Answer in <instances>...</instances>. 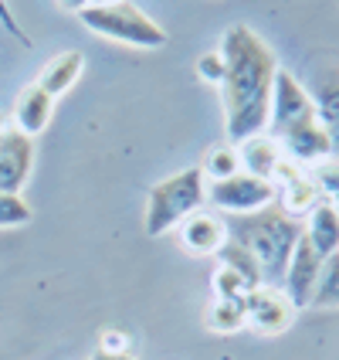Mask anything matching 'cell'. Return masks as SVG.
Listing matches in <instances>:
<instances>
[{
	"mask_svg": "<svg viewBox=\"0 0 339 360\" xmlns=\"http://www.w3.org/2000/svg\"><path fill=\"white\" fill-rule=\"evenodd\" d=\"M224 58V129L227 143H244L268 129L272 89L279 75V58L268 41L248 24H231L220 41Z\"/></svg>",
	"mask_w": 339,
	"mask_h": 360,
	"instance_id": "6da1fadb",
	"label": "cell"
},
{
	"mask_svg": "<svg viewBox=\"0 0 339 360\" xmlns=\"http://www.w3.org/2000/svg\"><path fill=\"white\" fill-rule=\"evenodd\" d=\"M211 285H214V296L218 300H244L248 292H251V285L241 279L238 272H231V269H220L214 272V279H211Z\"/></svg>",
	"mask_w": 339,
	"mask_h": 360,
	"instance_id": "44dd1931",
	"label": "cell"
},
{
	"mask_svg": "<svg viewBox=\"0 0 339 360\" xmlns=\"http://www.w3.org/2000/svg\"><path fill=\"white\" fill-rule=\"evenodd\" d=\"M34 167V140L24 136L18 126L0 129V191L20 194Z\"/></svg>",
	"mask_w": 339,
	"mask_h": 360,
	"instance_id": "ba28073f",
	"label": "cell"
},
{
	"mask_svg": "<svg viewBox=\"0 0 339 360\" xmlns=\"http://www.w3.org/2000/svg\"><path fill=\"white\" fill-rule=\"evenodd\" d=\"M295 320V306L281 292V285H258L244 296V323L265 337L285 333Z\"/></svg>",
	"mask_w": 339,
	"mask_h": 360,
	"instance_id": "52a82bcc",
	"label": "cell"
},
{
	"mask_svg": "<svg viewBox=\"0 0 339 360\" xmlns=\"http://www.w3.org/2000/svg\"><path fill=\"white\" fill-rule=\"evenodd\" d=\"M227 238L244 245L251 259L258 262L261 282L265 285H281L288 259L302 238V218L285 214L279 204H268L255 214H227Z\"/></svg>",
	"mask_w": 339,
	"mask_h": 360,
	"instance_id": "3957f363",
	"label": "cell"
},
{
	"mask_svg": "<svg viewBox=\"0 0 339 360\" xmlns=\"http://www.w3.org/2000/svg\"><path fill=\"white\" fill-rule=\"evenodd\" d=\"M200 170H204V177H211V180H227V177H234V174H241L238 146H234V143H220V146H214V150L204 157Z\"/></svg>",
	"mask_w": 339,
	"mask_h": 360,
	"instance_id": "e0dca14e",
	"label": "cell"
},
{
	"mask_svg": "<svg viewBox=\"0 0 339 360\" xmlns=\"http://www.w3.org/2000/svg\"><path fill=\"white\" fill-rule=\"evenodd\" d=\"M329 204H333V207H336V214H339V194H336V198H333V200H329Z\"/></svg>",
	"mask_w": 339,
	"mask_h": 360,
	"instance_id": "4316f807",
	"label": "cell"
},
{
	"mask_svg": "<svg viewBox=\"0 0 339 360\" xmlns=\"http://www.w3.org/2000/svg\"><path fill=\"white\" fill-rule=\"evenodd\" d=\"M0 20H4V27H7V34H11V38H18L20 44H31V38L24 34V27H20V20L14 18V11H11V4H7V0H0Z\"/></svg>",
	"mask_w": 339,
	"mask_h": 360,
	"instance_id": "cb8c5ba5",
	"label": "cell"
},
{
	"mask_svg": "<svg viewBox=\"0 0 339 360\" xmlns=\"http://www.w3.org/2000/svg\"><path fill=\"white\" fill-rule=\"evenodd\" d=\"M322 269V255L309 245V238L302 235L292 259H288V269H285V279H281V292L292 300L295 309L309 306L312 302V292H316V279H319Z\"/></svg>",
	"mask_w": 339,
	"mask_h": 360,
	"instance_id": "9c48e42d",
	"label": "cell"
},
{
	"mask_svg": "<svg viewBox=\"0 0 339 360\" xmlns=\"http://www.w3.org/2000/svg\"><path fill=\"white\" fill-rule=\"evenodd\" d=\"M34 218L31 214V204L20 198V194H7L0 191V228H20Z\"/></svg>",
	"mask_w": 339,
	"mask_h": 360,
	"instance_id": "ffe728a7",
	"label": "cell"
},
{
	"mask_svg": "<svg viewBox=\"0 0 339 360\" xmlns=\"http://www.w3.org/2000/svg\"><path fill=\"white\" fill-rule=\"evenodd\" d=\"M309 306H319V309H329V306H339V252L322 259L319 279H316V292H312V302Z\"/></svg>",
	"mask_w": 339,
	"mask_h": 360,
	"instance_id": "d6986e66",
	"label": "cell"
},
{
	"mask_svg": "<svg viewBox=\"0 0 339 360\" xmlns=\"http://www.w3.org/2000/svg\"><path fill=\"white\" fill-rule=\"evenodd\" d=\"M92 0H61V7H68V11H85Z\"/></svg>",
	"mask_w": 339,
	"mask_h": 360,
	"instance_id": "484cf974",
	"label": "cell"
},
{
	"mask_svg": "<svg viewBox=\"0 0 339 360\" xmlns=\"http://www.w3.org/2000/svg\"><path fill=\"white\" fill-rule=\"evenodd\" d=\"M177 238L183 245L187 255H197V259H207V255H218L220 245L227 241V224L220 214L214 211H194L177 224Z\"/></svg>",
	"mask_w": 339,
	"mask_h": 360,
	"instance_id": "30bf717a",
	"label": "cell"
},
{
	"mask_svg": "<svg viewBox=\"0 0 339 360\" xmlns=\"http://www.w3.org/2000/svg\"><path fill=\"white\" fill-rule=\"evenodd\" d=\"M92 4H112V0H92Z\"/></svg>",
	"mask_w": 339,
	"mask_h": 360,
	"instance_id": "83f0119b",
	"label": "cell"
},
{
	"mask_svg": "<svg viewBox=\"0 0 339 360\" xmlns=\"http://www.w3.org/2000/svg\"><path fill=\"white\" fill-rule=\"evenodd\" d=\"M309 96L316 102V116L333 143V153H339V65L322 68L316 79V92H309Z\"/></svg>",
	"mask_w": 339,
	"mask_h": 360,
	"instance_id": "8fae6325",
	"label": "cell"
},
{
	"mask_svg": "<svg viewBox=\"0 0 339 360\" xmlns=\"http://www.w3.org/2000/svg\"><path fill=\"white\" fill-rule=\"evenodd\" d=\"M79 18L88 31H95L109 41H119V44H129V48H163L166 44V31L129 0L88 4L85 11H79Z\"/></svg>",
	"mask_w": 339,
	"mask_h": 360,
	"instance_id": "5b68a950",
	"label": "cell"
},
{
	"mask_svg": "<svg viewBox=\"0 0 339 360\" xmlns=\"http://www.w3.org/2000/svg\"><path fill=\"white\" fill-rule=\"evenodd\" d=\"M92 360H136V357H129V354H105V350H99Z\"/></svg>",
	"mask_w": 339,
	"mask_h": 360,
	"instance_id": "d4e9b609",
	"label": "cell"
},
{
	"mask_svg": "<svg viewBox=\"0 0 339 360\" xmlns=\"http://www.w3.org/2000/svg\"><path fill=\"white\" fill-rule=\"evenodd\" d=\"M207 326L214 333H234L244 326V300H218L207 309Z\"/></svg>",
	"mask_w": 339,
	"mask_h": 360,
	"instance_id": "ac0fdd59",
	"label": "cell"
},
{
	"mask_svg": "<svg viewBox=\"0 0 339 360\" xmlns=\"http://www.w3.org/2000/svg\"><path fill=\"white\" fill-rule=\"evenodd\" d=\"M302 235L309 238V245L319 252L322 259H329V255H336L339 252V214L336 207L329 204V200H319L305 221H302Z\"/></svg>",
	"mask_w": 339,
	"mask_h": 360,
	"instance_id": "4fadbf2b",
	"label": "cell"
},
{
	"mask_svg": "<svg viewBox=\"0 0 339 360\" xmlns=\"http://www.w3.org/2000/svg\"><path fill=\"white\" fill-rule=\"evenodd\" d=\"M207 200L224 214H255L261 207L275 204V187H272V180L251 177V174L241 170L227 180H211Z\"/></svg>",
	"mask_w": 339,
	"mask_h": 360,
	"instance_id": "8992f818",
	"label": "cell"
},
{
	"mask_svg": "<svg viewBox=\"0 0 339 360\" xmlns=\"http://www.w3.org/2000/svg\"><path fill=\"white\" fill-rule=\"evenodd\" d=\"M238 157H241V170L251 174V177H261V180L275 177V170H279L281 160H285L279 140H272V136H265V133L238 143Z\"/></svg>",
	"mask_w": 339,
	"mask_h": 360,
	"instance_id": "5bb4252c",
	"label": "cell"
},
{
	"mask_svg": "<svg viewBox=\"0 0 339 360\" xmlns=\"http://www.w3.org/2000/svg\"><path fill=\"white\" fill-rule=\"evenodd\" d=\"M207 204V177L200 167L177 170L173 177L160 180L149 187L146 207H142V228L149 238H160L166 231H173L187 214H194Z\"/></svg>",
	"mask_w": 339,
	"mask_h": 360,
	"instance_id": "277c9868",
	"label": "cell"
},
{
	"mask_svg": "<svg viewBox=\"0 0 339 360\" xmlns=\"http://www.w3.org/2000/svg\"><path fill=\"white\" fill-rule=\"evenodd\" d=\"M55 116V99L41 89V85H27L18 96V105H14V122L24 136H38L48 129V122Z\"/></svg>",
	"mask_w": 339,
	"mask_h": 360,
	"instance_id": "7c38bea8",
	"label": "cell"
},
{
	"mask_svg": "<svg viewBox=\"0 0 339 360\" xmlns=\"http://www.w3.org/2000/svg\"><path fill=\"white\" fill-rule=\"evenodd\" d=\"M197 75L204 82H214V85L224 82V58H220V51H211V55H204L197 61Z\"/></svg>",
	"mask_w": 339,
	"mask_h": 360,
	"instance_id": "603a6c76",
	"label": "cell"
},
{
	"mask_svg": "<svg viewBox=\"0 0 339 360\" xmlns=\"http://www.w3.org/2000/svg\"><path fill=\"white\" fill-rule=\"evenodd\" d=\"M218 265L220 269H231V272H238L241 279L248 282L251 289H258V285H265L261 282V269H258V262L251 259V252L244 248V245H238V241H224L220 245V252H218Z\"/></svg>",
	"mask_w": 339,
	"mask_h": 360,
	"instance_id": "2e32d148",
	"label": "cell"
},
{
	"mask_svg": "<svg viewBox=\"0 0 339 360\" xmlns=\"http://www.w3.org/2000/svg\"><path fill=\"white\" fill-rule=\"evenodd\" d=\"M81 72H85V58H81L79 51H61V55H55V58L41 68V75L34 85H41L51 99H58V96H65V92L81 79Z\"/></svg>",
	"mask_w": 339,
	"mask_h": 360,
	"instance_id": "9a60e30c",
	"label": "cell"
},
{
	"mask_svg": "<svg viewBox=\"0 0 339 360\" xmlns=\"http://www.w3.org/2000/svg\"><path fill=\"white\" fill-rule=\"evenodd\" d=\"M309 177H312V184L319 187V194H322V200H333L339 194V160H322V163H316L312 170H309Z\"/></svg>",
	"mask_w": 339,
	"mask_h": 360,
	"instance_id": "7402d4cb",
	"label": "cell"
},
{
	"mask_svg": "<svg viewBox=\"0 0 339 360\" xmlns=\"http://www.w3.org/2000/svg\"><path fill=\"white\" fill-rule=\"evenodd\" d=\"M268 136L279 140L285 160L299 167H316L333 157V143L316 116V102L309 96V89L285 68H279L275 89H272Z\"/></svg>",
	"mask_w": 339,
	"mask_h": 360,
	"instance_id": "7a4b0ae2",
	"label": "cell"
}]
</instances>
